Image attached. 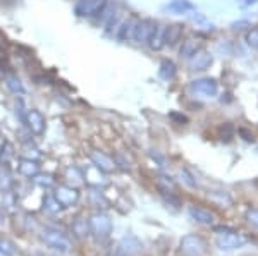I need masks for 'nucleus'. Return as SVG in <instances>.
I'll return each instance as SVG.
<instances>
[{
  "label": "nucleus",
  "instance_id": "obj_22",
  "mask_svg": "<svg viewBox=\"0 0 258 256\" xmlns=\"http://www.w3.org/2000/svg\"><path fill=\"white\" fill-rule=\"evenodd\" d=\"M246 43L248 47L251 48H258V28H253L246 33Z\"/></svg>",
  "mask_w": 258,
  "mask_h": 256
},
{
  "label": "nucleus",
  "instance_id": "obj_6",
  "mask_svg": "<svg viewBox=\"0 0 258 256\" xmlns=\"http://www.w3.org/2000/svg\"><path fill=\"white\" fill-rule=\"evenodd\" d=\"M107 7V0H80L76 6L78 16H98Z\"/></svg>",
  "mask_w": 258,
  "mask_h": 256
},
{
  "label": "nucleus",
  "instance_id": "obj_4",
  "mask_svg": "<svg viewBox=\"0 0 258 256\" xmlns=\"http://www.w3.org/2000/svg\"><path fill=\"white\" fill-rule=\"evenodd\" d=\"M88 227L91 230V234H95L98 239H105L109 237V234L112 232V222L107 215H102V213H97L90 218Z\"/></svg>",
  "mask_w": 258,
  "mask_h": 256
},
{
  "label": "nucleus",
  "instance_id": "obj_8",
  "mask_svg": "<svg viewBox=\"0 0 258 256\" xmlns=\"http://www.w3.org/2000/svg\"><path fill=\"white\" fill-rule=\"evenodd\" d=\"M210 65H212V55L209 52H205V50H198L189 59L191 71H207Z\"/></svg>",
  "mask_w": 258,
  "mask_h": 256
},
{
  "label": "nucleus",
  "instance_id": "obj_26",
  "mask_svg": "<svg viewBox=\"0 0 258 256\" xmlns=\"http://www.w3.org/2000/svg\"><path fill=\"white\" fill-rule=\"evenodd\" d=\"M4 222V213H2V210H0V224Z\"/></svg>",
  "mask_w": 258,
  "mask_h": 256
},
{
  "label": "nucleus",
  "instance_id": "obj_14",
  "mask_svg": "<svg viewBox=\"0 0 258 256\" xmlns=\"http://www.w3.org/2000/svg\"><path fill=\"white\" fill-rule=\"evenodd\" d=\"M164 9L169 12H174V14H186V12L193 11L195 6L189 2V0H170Z\"/></svg>",
  "mask_w": 258,
  "mask_h": 256
},
{
  "label": "nucleus",
  "instance_id": "obj_24",
  "mask_svg": "<svg viewBox=\"0 0 258 256\" xmlns=\"http://www.w3.org/2000/svg\"><path fill=\"white\" fill-rule=\"evenodd\" d=\"M239 134L244 136V139H246V141H253V139H255V138H253V134H249L246 129H239Z\"/></svg>",
  "mask_w": 258,
  "mask_h": 256
},
{
  "label": "nucleus",
  "instance_id": "obj_20",
  "mask_svg": "<svg viewBox=\"0 0 258 256\" xmlns=\"http://www.w3.org/2000/svg\"><path fill=\"white\" fill-rule=\"evenodd\" d=\"M19 170L23 172L24 176H36V172H38V165H36V162L23 160L21 165H19Z\"/></svg>",
  "mask_w": 258,
  "mask_h": 256
},
{
  "label": "nucleus",
  "instance_id": "obj_12",
  "mask_svg": "<svg viewBox=\"0 0 258 256\" xmlns=\"http://www.w3.org/2000/svg\"><path fill=\"white\" fill-rule=\"evenodd\" d=\"M182 30L184 26L182 24H170V26H165V33H164V41L169 47H174L182 36Z\"/></svg>",
  "mask_w": 258,
  "mask_h": 256
},
{
  "label": "nucleus",
  "instance_id": "obj_11",
  "mask_svg": "<svg viewBox=\"0 0 258 256\" xmlns=\"http://www.w3.org/2000/svg\"><path fill=\"white\" fill-rule=\"evenodd\" d=\"M164 33H165V26H162V24H155L152 35H150V38L147 41L148 47L152 48V50H162V48L165 47Z\"/></svg>",
  "mask_w": 258,
  "mask_h": 256
},
{
  "label": "nucleus",
  "instance_id": "obj_5",
  "mask_svg": "<svg viewBox=\"0 0 258 256\" xmlns=\"http://www.w3.org/2000/svg\"><path fill=\"white\" fill-rule=\"evenodd\" d=\"M189 88L197 95H203V97H215L219 92V84L214 77H200V79L191 81Z\"/></svg>",
  "mask_w": 258,
  "mask_h": 256
},
{
  "label": "nucleus",
  "instance_id": "obj_13",
  "mask_svg": "<svg viewBox=\"0 0 258 256\" xmlns=\"http://www.w3.org/2000/svg\"><path fill=\"white\" fill-rule=\"evenodd\" d=\"M189 217L193 218L195 222H198V224H205V225L214 224V220H215L214 213H210L209 210H205V208H198V206H191Z\"/></svg>",
  "mask_w": 258,
  "mask_h": 256
},
{
  "label": "nucleus",
  "instance_id": "obj_10",
  "mask_svg": "<svg viewBox=\"0 0 258 256\" xmlns=\"http://www.w3.org/2000/svg\"><path fill=\"white\" fill-rule=\"evenodd\" d=\"M78 198H80V195H78L76 189L68 188V186H60V188H57L55 200L59 201L60 206H69V205L76 203Z\"/></svg>",
  "mask_w": 258,
  "mask_h": 256
},
{
  "label": "nucleus",
  "instance_id": "obj_1",
  "mask_svg": "<svg viewBox=\"0 0 258 256\" xmlns=\"http://www.w3.org/2000/svg\"><path fill=\"white\" fill-rule=\"evenodd\" d=\"M219 236L215 239V244H217L219 249L222 251H232V249H238L246 242V239L241 236L239 232L236 230H231V229H222L219 230Z\"/></svg>",
  "mask_w": 258,
  "mask_h": 256
},
{
  "label": "nucleus",
  "instance_id": "obj_21",
  "mask_svg": "<svg viewBox=\"0 0 258 256\" xmlns=\"http://www.w3.org/2000/svg\"><path fill=\"white\" fill-rule=\"evenodd\" d=\"M219 136H220V139H222V141H231L232 136H234V127H232V124L226 122L224 126H220Z\"/></svg>",
  "mask_w": 258,
  "mask_h": 256
},
{
  "label": "nucleus",
  "instance_id": "obj_19",
  "mask_svg": "<svg viewBox=\"0 0 258 256\" xmlns=\"http://www.w3.org/2000/svg\"><path fill=\"white\" fill-rule=\"evenodd\" d=\"M6 82H7V88H9L11 92H14V93H18V95L24 93V86H23V82L19 81V77L6 76Z\"/></svg>",
  "mask_w": 258,
  "mask_h": 256
},
{
  "label": "nucleus",
  "instance_id": "obj_17",
  "mask_svg": "<svg viewBox=\"0 0 258 256\" xmlns=\"http://www.w3.org/2000/svg\"><path fill=\"white\" fill-rule=\"evenodd\" d=\"M176 64L172 60H162L159 67V76L165 81H172L176 77Z\"/></svg>",
  "mask_w": 258,
  "mask_h": 256
},
{
  "label": "nucleus",
  "instance_id": "obj_2",
  "mask_svg": "<svg viewBox=\"0 0 258 256\" xmlns=\"http://www.w3.org/2000/svg\"><path fill=\"white\" fill-rule=\"evenodd\" d=\"M41 239H43L45 244L50 246L52 249L59 251V253H69L71 247H73L69 239L55 229H45L43 234H41Z\"/></svg>",
  "mask_w": 258,
  "mask_h": 256
},
{
  "label": "nucleus",
  "instance_id": "obj_16",
  "mask_svg": "<svg viewBox=\"0 0 258 256\" xmlns=\"http://www.w3.org/2000/svg\"><path fill=\"white\" fill-rule=\"evenodd\" d=\"M91 158H93L95 165H97L100 170H103V172H112L115 168V165H114V162H112L110 156L100 153V151H95V153H91Z\"/></svg>",
  "mask_w": 258,
  "mask_h": 256
},
{
  "label": "nucleus",
  "instance_id": "obj_18",
  "mask_svg": "<svg viewBox=\"0 0 258 256\" xmlns=\"http://www.w3.org/2000/svg\"><path fill=\"white\" fill-rule=\"evenodd\" d=\"M200 50V43H198V40H193V38H189V40H186V41H182V47H181V57H186V59H191V57L195 55Z\"/></svg>",
  "mask_w": 258,
  "mask_h": 256
},
{
  "label": "nucleus",
  "instance_id": "obj_9",
  "mask_svg": "<svg viewBox=\"0 0 258 256\" xmlns=\"http://www.w3.org/2000/svg\"><path fill=\"white\" fill-rule=\"evenodd\" d=\"M26 124H28V127L31 129V133H35V134H41L45 131V117L41 115L38 110H28V114H26Z\"/></svg>",
  "mask_w": 258,
  "mask_h": 256
},
{
  "label": "nucleus",
  "instance_id": "obj_23",
  "mask_svg": "<svg viewBox=\"0 0 258 256\" xmlns=\"http://www.w3.org/2000/svg\"><path fill=\"white\" fill-rule=\"evenodd\" d=\"M246 220H248L251 225L258 227V208L248 210V212H246Z\"/></svg>",
  "mask_w": 258,
  "mask_h": 256
},
{
  "label": "nucleus",
  "instance_id": "obj_15",
  "mask_svg": "<svg viewBox=\"0 0 258 256\" xmlns=\"http://www.w3.org/2000/svg\"><path fill=\"white\" fill-rule=\"evenodd\" d=\"M135 26H136V19L129 18V19L124 21V23L117 28V33H115L117 40L126 41L129 38H133V31H135Z\"/></svg>",
  "mask_w": 258,
  "mask_h": 256
},
{
  "label": "nucleus",
  "instance_id": "obj_3",
  "mask_svg": "<svg viewBox=\"0 0 258 256\" xmlns=\"http://www.w3.org/2000/svg\"><path fill=\"white\" fill-rule=\"evenodd\" d=\"M181 253L186 256H203L207 253V242L197 234L184 236L181 241Z\"/></svg>",
  "mask_w": 258,
  "mask_h": 256
},
{
  "label": "nucleus",
  "instance_id": "obj_25",
  "mask_svg": "<svg viewBox=\"0 0 258 256\" xmlns=\"http://www.w3.org/2000/svg\"><path fill=\"white\" fill-rule=\"evenodd\" d=\"M253 4H258V0H244V2H243V7L253 6Z\"/></svg>",
  "mask_w": 258,
  "mask_h": 256
},
{
  "label": "nucleus",
  "instance_id": "obj_7",
  "mask_svg": "<svg viewBox=\"0 0 258 256\" xmlns=\"http://www.w3.org/2000/svg\"><path fill=\"white\" fill-rule=\"evenodd\" d=\"M155 21L152 19H141V21H136V26H135V31H133V40L136 43H147L150 35H152L153 28H155Z\"/></svg>",
  "mask_w": 258,
  "mask_h": 256
}]
</instances>
